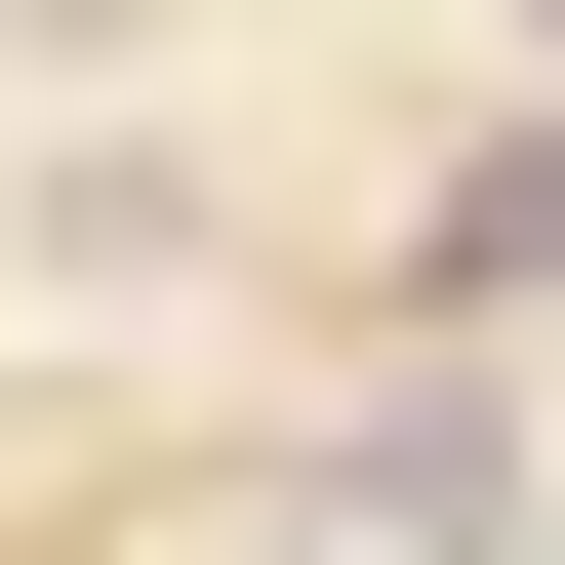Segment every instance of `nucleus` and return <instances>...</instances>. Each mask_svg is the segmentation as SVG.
Instances as JSON below:
<instances>
[{"label": "nucleus", "mask_w": 565, "mask_h": 565, "mask_svg": "<svg viewBox=\"0 0 565 565\" xmlns=\"http://www.w3.org/2000/svg\"><path fill=\"white\" fill-rule=\"evenodd\" d=\"M525 282H565V121H525V162H445V323H525Z\"/></svg>", "instance_id": "f257e3e1"}]
</instances>
